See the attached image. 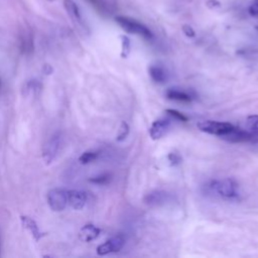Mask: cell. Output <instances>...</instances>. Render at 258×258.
I'll return each instance as SVG.
<instances>
[{
    "instance_id": "1",
    "label": "cell",
    "mask_w": 258,
    "mask_h": 258,
    "mask_svg": "<svg viewBox=\"0 0 258 258\" xmlns=\"http://www.w3.org/2000/svg\"><path fill=\"white\" fill-rule=\"evenodd\" d=\"M115 21L123 30H125L128 33L138 34L146 39H151L153 37L151 30L143 23L137 21L136 19L127 16H117L115 17Z\"/></svg>"
},
{
    "instance_id": "2",
    "label": "cell",
    "mask_w": 258,
    "mask_h": 258,
    "mask_svg": "<svg viewBox=\"0 0 258 258\" xmlns=\"http://www.w3.org/2000/svg\"><path fill=\"white\" fill-rule=\"evenodd\" d=\"M197 127L202 132L217 135V136H224L230 132H232L236 127L228 122H218L214 120H203L197 124Z\"/></svg>"
},
{
    "instance_id": "3",
    "label": "cell",
    "mask_w": 258,
    "mask_h": 258,
    "mask_svg": "<svg viewBox=\"0 0 258 258\" xmlns=\"http://www.w3.org/2000/svg\"><path fill=\"white\" fill-rule=\"evenodd\" d=\"M210 188L221 197L232 199L237 197V183L232 178H223L213 180L210 183Z\"/></svg>"
},
{
    "instance_id": "4",
    "label": "cell",
    "mask_w": 258,
    "mask_h": 258,
    "mask_svg": "<svg viewBox=\"0 0 258 258\" xmlns=\"http://www.w3.org/2000/svg\"><path fill=\"white\" fill-rule=\"evenodd\" d=\"M61 144V134L55 132L45 143L42 150V158L45 164H50L55 158Z\"/></svg>"
},
{
    "instance_id": "5",
    "label": "cell",
    "mask_w": 258,
    "mask_h": 258,
    "mask_svg": "<svg viewBox=\"0 0 258 258\" xmlns=\"http://www.w3.org/2000/svg\"><path fill=\"white\" fill-rule=\"evenodd\" d=\"M47 203L52 211L60 212L68 204V192L61 188H52L47 194Z\"/></svg>"
},
{
    "instance_id": "6",
    "label": "cell",
    "mask_w": 258,
    "mask_h": 258,
    "mask_svg": "<svg viewBox=\"0 0 258 258\" xmlns=\"http://www.w3.org/2000/svg\"><path fill=\"white\" fill-rule=\"evenodd\" d=\"M125 244V237L123 235H116L105 243L99 245L97 247V254L100 256H104L110 253L119 252Z\"/></svg>"
},
{
    "instance_id": "7",
    "label": "cell",
    "mask_w": 258,
    "mask_h": 258,
    "mask_svg": "<svg viewBox=\"0 0 258 258\" xmlns=\"http://www.w3.org/2000/svg\"><path fill=\"white\" fill-rule=\"evenodd\" d=\"M258 137V134L253 133L251 131H244L239 128H235L232 132L222 136L223 139L233 142V143H241V142H253Z\"/></svg>"
},
{
    "instance_id": "8",
    "label": "cell",
    "mask_w": 258,
    "mask_h": 258,
    "mask_svg": "<svg viewBox=\"0 0 258 258\" xmlns=\"http://www.w3.org/2000/svg\"><path fill=\"white\" fill-rule=\"evenodd\" d=\"M170 121L168 119H157L152 122L149 128V135L151 139L157 140L160 139L169 128Z\"/></svg>"
},
{
    "instance_id": "9",
    "label": "cell",
    "mask_w": 258,
    "mask_h": 258,
    "mask_svg": "<svg viewBox=\"0 0 258 258\" xmlns=\"http://www.w3.org/2000/svg\"><path fill=\"white\" fill-rule=\"evenodd\" d=\"M68 192V203L75 210H81L85 207L87 202V195L78 189H72Z\"/></svg>"
},
{
    "instance_id": "10",
    "label": "cell",
    "mask_w": 258,
    "mask_h": 258,
    "mask_svg": "<svg viewBox=\"0 0 258 258\" xmlns=\"http://www.w3.org/2000/svg\"><path fill=\"white\" fill-rule=\"evenodd\" d=\"M169 195L164 190H153L148 192L143 201L148 206H160L168 202Z\"/></svg>"
},
{
    "instance_id": "11",
    "label": "cell",
    "mask_w": 258,
    "mask_h": 258,
    "mask_svg": "<svg viewBox=\"0 0 258 258\" xmlns=\"http://www.w3.org/2000/svg\"><path fill=\"white\" fill-rule=\"evenodd\" d=\"M20 221L22 226L29 231V233L31 234V236L34 238L35 241H38L40 238H42L44 236L43 233L40 232L37 224L35 223V221L33 219H31L30 217L27 216H21L20 217Z\"/></svg>"
},
{
    "instance_id": "12",
    "label": "cell",
    "mask_w": 258,
    "mask_h": 258,
    "mask_svg": "<svg viewBox=\"0 0 258 258\" xmlns=\"http://www.w3.org/2000/svg\"><path fill=\"white\" fill-rule=\"evenodd\" d=\"M100 232L101 230L95 225L87 224L81 228L79 237L83 242H91L96 238H98V236L100 235Z\"/></svg>"
},
{
    "instance_id": "13",
    "label": "cell",
    "mask_w": 258,
    "mask_h": 258,
    "mask_svg": "<svg viewBox=\"0 0 258 258\" xmlns=\"http://www.w3.org/2000/svg\"><path fill=\"white\" fill-rule=\"evenodd\" d=\"M165 97L169 100H174L183 103H189L192 100L191 96L188 93L182 90H178L176 88H168L165 91Z\"/></svg>"
},
{
    "instance_id": "14",
    "label": "cell",
    "mask_w": 258,
    "mask_h": 258,
    "mask_svg": "<svg viewBox=\"0 0 258 258\" xmlns=\"http://www.w3.org/2000/svg\"><path fill=\"white\" fill-rule=\"evenodd\" d=\"M63 7L70 17L78 22H82V15L77 3L73 0H63Z\"/></svg>"
},
{
    "instance_id": "15",
    "label": "cell",
    "mask_w": 258,
    "mask_h": 258,
    "mask_svg": "<svg viewBox=\"0 0 258 258\" xmlns=\"http://www.w3.org/2000/svg\"><path fill=\"white\" fill-rule=\"evenodd\" d=\"M148 72H149V75L151 77V79L156 82V83H159V84H162L166 81V72L165 70L161 67V66H158V64H152L149 67L148 69Z\"/></svg>"
},
{
    "instance_id": "16",
    "label": "cell",
    "mask_w": 258,
    "mask_h": 258,
    "mask_svg": "<svg viewBox=\"0 0 258 258\" xmlns=\"http://www.w3.org/2000/svg\"><path fill=\"white\" fill-rule=\"evenodd\" d=\"M21 47L24 51H30L33 48V40L30 32H25L21 37Z\"/></svg>"
},
{
    "instance_id": "17",
    "label": "cell",
    "mask_w": 258,
    "mask_h": 258,
    "mask_svg": "<svg viewBox=\"0 0 258 258\" xmlns=\"http://www.w3.org/2000/svg\"><path fill=\"white\" fill-rule=\"evenodd\" d=\"M121 57L126 58L130 53V39L126 35H121Z\"/></svg>"
},
{
    "instance_id": "18",
    "label": "cell",
    "mask_w": 258,
    "mask_h": 258,
    "mask_svg": "<svg viewBox=\"0 0 258 258\" xmlns=\"http://www.w3.org/2000/svg\"><path fill=\"white\" fill-rule=\"evenodd\" d=\"M128 134H129V125L125 121H122L120 124V127L118 129V132H117L116 140L121 142L127 138Z\"/></svg>"
},
{
    "instance_id": "19",
    "label": "cell",
    "mask_w": 258,
    "mask_h": 258,
    "mask_svg": "<svg viewBox=\"0 0 258 258\" xmlns=\"http://www.w3.org/2000/svg\"><path fill=\"white\" fill-rule=\"evenodd\" d=\"M246 126L249 131L258 134V115H250L246 119Z\"/></svg>"
},
{
    "instance_id": "20",
    "label": "cell",
    "mask_w": 258,
    "mask_h": 258,
    "mask_svg": "<svg viewBox=\"0 0 258 258\" xmlns=\"http://www.w3.org/2000/svg\"><path fill=\"white\" fill-rule=\"evenodd\" d=\"M98 155H99V153L96 151H86L79 157V161L82 164H88V163L94 161L98 157Z\"/></svg>"
},
{
    "instance_id": "21",
    "label": "cell",
    "mask_w": 258,
    "mask_h": 258,
    "mask_svg": "<svg viewBox=\"0 0 258 258\" xmlns=\"http://www.w3.org/2000/svg\"><path fill=\"white\" fill-rule=\"evenodd\" d=\"M110 174L108 173H102V174H99V175H96V176H93L91 177L89 180L93 183H96V184H106L110 181Z\"/></svg>"
},
{
    "instance_id": "22",
    "label": "cell",
    "mask_w": 258,
    "mask_h": 258,
    "mask_svg": "<svg viewBox=\"0 0 258 258\" xmlns=\"http://www.w3.org/2000/svg\"><path fill=\"white\" fill-rule=\"evenodd\" d=\"M165 112H166L168 115H170V116H172L173 118H175L176 120H179V121H182V122H186V121H187V117H186L185 115H183L182 113H180L179 111H177V110H174V109H166Z\"/></svg>"
},
{
    "instance_id": "23",
    "label": "cell",
    "mask_w": 258,
    "mask_h": 258,
    "mask_svg": "<svg viewBox=\"0 0 258 258\" xmlns=\"http://www.w3.org/2000/svg\"><path fill=\"white\" fill-rule=\"evenodd\" d=\"M167 159L170 162V165H177L181 162V157L177 153H174V152L168 153Z\"/></svg>"
},
{
    "instance_id": "24",
    "label": "cell",
    "mask_w": 258,
    "mask_h": 258,
    "mask_svg": "<svg viewBox=\"0 0 258 258\" xmlns=\"http://www.w3.org/2000/svg\"><path fill=\"white\" fill-rule=\"evenodd\" d=\"M248 12L251 16L258 17V0L252 1V3L250 4V6L248 8Z\"/></svg>"
},
{
    "instance_id": "25",
    "label": "cell",
    "mask_w": 258,
    "mask_h": 258,
    "mask_svg": "<svg viewBox=\"0 0 258 258\" xmlns=\"http://www.w3.org/2000/svg\"><path fill=\"white\" fill-rule=\"evenodd\" d=\"M181 29H182L183 33H184L187 37H195L196 32H195L194 28H192L190 25H188V24H183V25L181 26Z\"/></svg>"
},
{
    "instance_id": "26",
    "label": "cell",
    "mask_w": 258,
    "mask_h": 258,
    "mask_svg": "<svg viewBox=\"0 0 258 258\" xmlns=\"http://www.w3.org/2000/svg\"><path fill=\"white\" fill-rule=\"evenodd\" d=\"M206 5L211 8V9H215V8H219L221 7V3L218 0H208L206 2Z\"/></svg>"
},
{
    "instance_id": "27",
    "label": "cell",
    "mask_w": 258,
    "mask_h": 258,
    "mask_svg": "<svg viewBox=\"0 0 258 258\" xmlns=\"http://www.w3.org/2000/svg\"><path fill=\"white\" fill-rule=\"evenodd\" d=\"M43 73L45 75H50L52 73V68L49 64H44L43 67Z\"/></svg>"
},
{
    "instance_id": "28",
    "label": "cell",
    "mask_w": 258,
    "mask_h": 258,
    "mask_svg": "<svg viewBox=\"0 0 258 258\" xmlns=\"http://www.w3.org/2000/svg\"><path fill=\"white\" fill-rule=\"evenodd\" d=\"M46 1H49V2H51V1H54V0H46Z\"/></svg>"
}]
</instances>
